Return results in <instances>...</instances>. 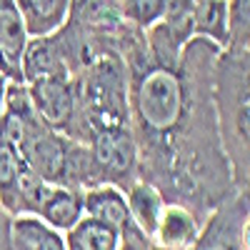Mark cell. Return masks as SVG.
Listing matches in <instances>:
<instances>
[{"label": "cell", "instance_id": "6da1fadb", "mask_svg": "<svg viewBox=\"0 0 250 250\" xmlns=\"http://www.w3.org/2000/svg\"><path fill=\"white\" fill-rule=\"evenodd\" d=\"M128 68L130 128L138 143V173L175 193L178 203L200 213L235 190L220 145L213 78L223 48L190 38L175 65L155 62L145 45V30L128 25L118 38Z\"/></svg>", "mask_w": 250, "mask_h": 250}, {"label": "cell", "instance_id": "7a4b0ae2", "mask_svg": "<svg viewBox=\"0 0 250 250\" xmlns=\"http://www.w3.org/2000/svg\"><path fill=\"white\" fill-rule=\"evenodd\" d=\"M213 100L233 185L250 195V50H220Z\"/></svg>", "mask_w": 250, "mask_h": 250}, {"label": "cell", "instance_id": "3957f363", "mask_svg": "<svg viewBox=\"0 0 250 250\" xmlns=\"http://www.w3.org/2000/svg\"><path fill=\"white\" fill-rule=\"evenodd\" d=\"M88 148L98 170L100 183H115L123 190L128 188L138 173V143L130 125H108V128H95L88 135Z\"/></svg>", "mask_w": 250, "mask_h": 250}, {"label": "cell", "instance_id": "277c9868", "mask_svg": "<svg viewBox=\"0 0 250 250\" xmlns=\"http://www.w3.org/2000/svg\"><path fill=\"white\" fill-rule=\"evenodd\" d=\"M30 103L50 130L75 140L78 135V83L73 75H48L28 83Z\"/></svg>", "mask_w": 250, "mask_h": 250}, {"label": "cell", "instance_id": "5b68a950", "mask_svg": "<svg viewBox=\"0 0 250 250\" xmlns=\"http://www.w3.org/2000/svg\"><path fill=\"white\" fill-rule=\"evenodd\" d=\"M205 215L193 210L185 203H165L163 213L158 218V225L153 230V243L160 248H175V250H193L203 235Z\"/></svg>", "mask_w": 250, "mask_h": 250}, {"label": "cell", "instance_id": "8992f818", "mask_svg": "<svg viewBox=\"0 0 250 250\" xmlns=\"http://www.w3.org/2000/svg\"><path fill=\"white\" fill-rule=\"evenodd\" d=\"M68 20L80 30L100 38H118L128 28L118 0H70Z\"/></svg>", "mask_w": 250, "mask_h": 250}, {"label": "cell", "instance_id": "52a82bcc", "mask_svg": "<svg viewBox=\"0 0 250 250\" xmlns=\"http://www.w3.org/2000/svg\"><path fill=\"white\" fill-rule=\"evenodd\" d=\"M83 213L88 218L115 225L120 230L128 223H133L125 190L115 183H98L93 188H85L83 190Z\"/></svg>", "mask_w": 250, "mask_h": 250}, {"label": "cell", "instance_id": "ba28073f", "mask_svg": "<svg viewBox=\"0 0 250 250\" xmlns=\"http://www.w3.org/2000/svg\"><path fill=\"white\" fill-rule=\"evenodd\" d=\"M83 215H85L83 213V190L68 185H50V190L38 208V218L60 233L73 230Z\"/></svg>", "mask_w": 250, "mask_h": 250}, {"label": "cell", "instance_id": "9c48e42d", "mask_svg": "<svg viewBox=\"0 0 250 250\" xmlns=\"http://www.w3.org/2000/svg\"><path fill=\"white\" fill-rule=\"evenodd\" d=\"M48 75H70L55 33L30 38L28 45H25V53H23V78H25V83L38 80V78H48Z\"/></svg>", "mask_w": 250, "mask_h": 250}, {"label": "cell", "instance_id": "30bf717a", "mask_svg": "<svg viewBox=\"0 0 250 250\" xmlns=\"http://www.w3.org/2000/svg\"><path fill=\"white\" fill-rule=\"evenodd\" d=\"M10 250H68V240L38 215H15L10 218Z\"/></svg>", "mask_w": 250, "mask_h": 250}, {"label": "cell", "instance_id": "8fae6325", "mask_svg": "<svg viewBox=\"0 0 250 250\" xmlns=\"http://www.w3.org/2000/svg\"><path fill=\"white\" fill-rule=\"evenodd\" d=\"M125 198H128L133 225L140 228L148 238H153L158 218L165 208V195L160 193V188L150 180H145V178H135L128 188H125Z\"/></svg>", "mask_w": 250, "mask_h": 250}, {"label": "cell", "instance_id": "7c38bea8", "mask_svg": "<svg viewBox=\"0 0 250 250\" xmlns=\"http://www.w3.org/2000/svg\"><path fill=\"white\" fill-rule=\"evenodd\" d=\"M15 5L25 20L30 38L60 30L70 15V0H15Z\"/></svg>", "mask_w": 250, "mask_h": 250}, {"label": "cell", "instance_id": "4fadbf2b", "mask_svg": "<svg viewBox=\"0 0 250 250\" xmlns=\"http://www.w3.org/2000/svg\"><path fill=\"white\" fill-rule=\"evenodd\" d=\"M65 240L73 250H120L123 230L103 220L83 215L73 230L65 233Z\"/></svg>", "mask_w": 250, "mask_h": 250}, {"label": "cell", "instance_id": "5bb4252c", "mask_svg": "<svg viewBox=\"0 0 250 250\" xmlns=\"http://www.w3.org/2000/svg\"><path fill=\"white\" fill-rule=\"evenodd\" d=\"M193 35L228 48V0H195Z\"/></svg>", "mask_w": 250, "mask_h": 250}, {"label": "cell", "instance_id": "9a60e30c", "mask_svg": "<svg viewBox=\"0 0 250 250\" xmlns=\"http://www.w3.org/2000/svg\"><path fill=\"white\" fill-rule=\"evenodd\" d=\"M28 40H30V33L25 28V20L20 15L15 0L0 5V50L8 53L13 60L23 62Z\"/></svg>", "mask_w": 250, "mask_h": 250}, {"label": "cell", "instance_id": "2e32d148", "mask_svg": "<svg viewBox=\"0 0 250 250\" xmlns=\"http://www.w3.org/2000/svg\"><path fill=\"white\" fill-rule=\"evenodd\" d=\"M118 3L125 23L138 30H148L160 23L168 8V0H118Z\"/></svg>", "mask_w": 250, "mask_h": 250}, {"label": "cell", "instance_id": "e0dca14e", "mask_svg": "<svg viewBox=\"0 0 250 250\" xmlns=\"http://www.w3.org/2000/svg\"><path fill=\"white\" fill-rule=\"evenodd\" d=\"M225 50H250V0H228Z\"/></svg>", "mask_w": 250, "mask_h": 250}, {"label": "cell", "instance_id": "ac0fdd59", "mask_svg": "<svg viewBox=\"0 0 250 250\" xmlns=\"http://www.w3.org/2000/svg\"><path fill=\"white\" fill-rule=\"evenodd\" d=\"M193 15H195V0H168V8H165V15L160 23L185 45L190 38H195Z\"/></svg>", "mask_w": 250, "mask_h": 250}, {"label": "cell", "instance_id": "d6986e66", "mask_svg": "<svg viewBox=\"0 0 250 250\" xmlns=\"http://www.w3.org/2000/svg\"><path fill=\"white\" fill-rule=\"evenodd\" d=\"M120 250H153V240L145 235L140 228H135L133 223H128V225L123 228Z\"/></svg>", "mask_w": 250, "mask_h": 250}, {"label": "cell", "instance_id": "ffe728a7", "mask_svg": "<svg viewBox=\"0 0 250 250\" xmlns=\"http://www.w3.org/2000/svg\"><path fill=\"white\" fill-rule=\"evenodd\" d=\"M235 250H250V215L238 223L235 230Z\"/></svg>", "mask_w": 250, "mask_h": 250}, {"label": "cell", "instance_id": "44dd1931", "mask_svg": "<svg viewBox=\"0 0 250 250\" xmlns=\"http://www.w3.org/2000/svg\"><path fill=\"white\" fill-rule=\"evenodd\" d=\"M193 250H235V245H228L223 238H203L200 235V240H198V245L193 248Z\"/></svg>", "mask_w": 250, "mask_h": 250}, {"label": "cell", "instance_id": "7402d4cb", "mask_svg": "<svg viewBox=\"0 0 250 250\" xmlns=\"http://www.w3.org/2000/svg\"><path fill=\"white\" fill-rule=\"evenodd\" d=\"M0 250H10V215L0 210Z\"/></svg>", "mask_w": 250, "mask_h": 250}, {"label": "cell", "instance_id": "603a6c76", "mask_svg": "<svg viewBox=\"0 0 250 250\" xmlns=\"http://www.w3.org/2000/svg\"><path fill=\"white\" fill-rule=\"evenodd\" d=\"M8 78H3L0 75V115H3V110H5V93H8Z\"/></svg>", "mask_w": 250, "mask_h": 250}, {"label": "cell", "instance_id": "cb8c5ba5", "mask_svg": "<svg viewBox=\"0 0 250 250\" xmlns=\"http://www.w3.org/2000/svg\"><path fill=\"white\" fill-rule=\"evenodd\" d=\"M153 250H175V248H160V245H155V243H153Z\"/></svg>", "mask_w": 250, "mask_h": 250}, {"label": "cell", "instance_id": "d4e9b609", "mask_svg": "<svg viewBox=\"0 0 250 250\" xmlns=\"http://www.w3.org/2000/svg\"><path fill=\"white\" fill-rule=\"evenodd\" d=\"M5 3H10V0H0V5H5Z\"/></svg>", "mask_w": 250, "mask_h": 250}, {"label": "cell", "instance_id": "484cf974", "mask_svg": "<svg viewBox=\"0 0 250 250\" xmlns=\"http://www.w3.org/2000/svg\"><path fill=\"white\" fill-rule=\"evenodd\" d=\"M68 250H73V248H70V245H68Z\"/></svg>", "mask_w": 250, "mask_h": 250}]
</instances>
